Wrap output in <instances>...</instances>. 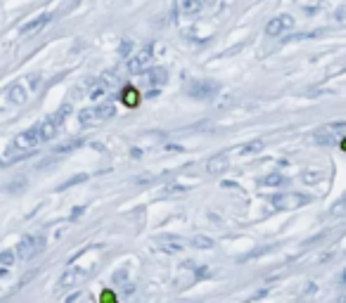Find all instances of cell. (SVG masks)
I'll return each mask as SVG.
<instances>
[{
    "label": "cell",
    "mask_w": 346,
    "mask_h": 303,
    "mask_svg": "<svg viewBox=\"0 0 346 303\" xmlns=\"http://www.w3.org/2000/svg\"><path fill=\"white\" fill-rule=\"evenodd\" d=\"M107 90H110V88H107V86H104V83L100 80V86H95V88L90 90V98L92 100H100L102 95H107Z\"/></svg>",
    "instance_id": "obj_21"
},
{
    "label": "cell",
    "mask_w": 346,
    "mask_h": 303,
    "mask_svg": "<svg viewBox=\"0 0 346 303\" xmlns=\"http://www.w3.org/2000/svg\"><path fill=\"white\" fill-rule=\"evenodd\" d=\"M40 83H43V78H40L38 74L28 76V86H31V90H38V88H40Z\"/></svg>",
    "instance_id": "obj_23"
},
{
    "label": "cell",
    "mask_w": 346,
    "mask_h": 303,
    "mask_svg": "<svg viewBox=\"0 0 346 303\" xmlns=\"http://www.w3.org/2000/svg\"><path fill=\"white\" fill-rule=\"evenodd\" d=\"M86 180V176H76V178H72L69 182H64L62 185V190H66V188H72V185H76V182H83Z\"/></svg>",
    "instance_id": "obj_24"
},
{
    "label": "cell",
    "mask_w": 346,
    "mask_h": 303,
    "mask_svg": "<svg viewBox=\"0 0 346 303\" xmlns=\"http://www.w3.org/2000/svg\"><path fill=\"white\" fill-rule=\"evenodd\" d=\"M156 244H159V249L166 251V254H178L182 249V242L178 237H173V234H162V237H156Z\"/></svg>",
    "instance_id": "obj_8"
},
{
    "label": "cell",
    "mask_w": 346,
    "mask_h": 303,
    "mask_svg": "<svg viewBox=\"0 0 346 303\" xmlns=\"http://www.w3.org/2000/svg\"><path fill=\"white\" fill-rule=\"evenodd\" d=\"M290 28H294V17L292 14H280V17H275L268 22V26H266V34L268 36H282L284 31H290Z\"/></svg>",
    "instance_id": "obj_5"
},
{
    "label": "cell",
    "mask_w": 346,
    "mask_h": 303,
    "mask_svg": "<svg viewBox=\"0 0 346 303\" xmlns=\"http://www.w3.org/2000/svg\"><path fill=\"white\" fill-rule=\"evenodd\" d=\"M261 150H264V140H254V142L246 144L242 152H244V154H256V152H261Z\"/></svg>",
    "instance_id": "obj_20"
},
{
    "label": "cell",
    "mask_w": 346,
    "mask_h": 303,
    "mask_svg": "<svg viewBox=\"0 0 346 303\" xmlns=\"http://www.w3.org/2000/svg\"><path fill=\"white\" fill-rule=\"evenodd\" d=\"M342 147H344V150H346V140H344V142H342Z\"/></svg>",
    "instance_id": "obj_27"
},
{
    "label": "cell",
    "mask_w": 346,
    "mask_h": 303,
    "mask_svg": "<svg viewBox=\"0 0 346 303\" xmlns=\"http://www.w3.org/2000/svg\"><path fill=\"white\" fill-rule=\"evenodd\" d=\"M81 144H83V140H72V142H66V144H62V147H57V152H60V154H66V152L76 150V147H81Z\"/></svg>",
    "instance_id": "obj_22"
},
{
    "label": "cell",
    "mask_w": 346,
    "mask_h": 303,
    "mask_svg": "<svg viewBox=\"0 0 346 303\" xmlns=\"http://www.w3.org/2000/svg\"><path fill=\"white\" fill-rule=\"evenodd\" d=\"M202 8H204V0H182L180 2V12L182 14H197V12H202Z\"/></svg>",
    "instance_id": "obj_14"
},
{
    "label": "cell",
    "mask_w": 346,
    "mask_h": 303,
    "mask_svg": "<svg viewBox=\"0 0 346 303\" xmlns=\"http://www.w3.org/2000/svg\"><path fill=\"white\" fill-rule=\"evenodd\" d=\"M264 182L268 185V188H280V185H284V178L280 176V173H270V176H268Z\"/></svg>",
    "instance_id": "obj_18"
},
{
    "label": "cell",
    "mask_w": 346,
    "mask_h": 303,
    "mask_svg": "<svg viewBox=\"0 0 346 303\" xmlns=\"http://www.w3.org/2000/svg\"><path fill=\"white\" fill-rule=\"evenodd\" d=\"M150 60H152V48L140 50V52H138L136 57H130V62H128V69H130V74H140L147 66V64H150Z\"/></svg>",
    "instance_id": "obj_7"
},
{
    "label": "cell",
    "mask_w": 346,
    "mask_h": 303,
    "mask_svg": "<svg viewBox=\"0 0 346 303\" xmlns=\"http://www.w3.org/2000/svg\"><path fill=\"white\" fill-rule=\"evenodd\" d=\"M81 280V270H76V268H72L69 272H64L62 275V280H60V286L62 289H69V286H74L76 282Z\"/></svg>",
    "instance_id": "obj_15"
},
{
    "label": "cell",
    "mask_w": 346,
    "mask_h": 303,
    "mask_svg": "<svg viewBox=\"0 0 346 303\" xmlns=\"http://www.w3.org/2000/svg\"><path fill=\"white\" fill-rule=\"evenodd\" d=\"M339 126H330V128H320V130H316L313 133V142H318V144H332V142H337V130Z\"/></svg>",
    "instance_id": "obj_10"
},
{
    "label": "cell",
    "mask_w": 346,
    "mask_h": 303,
    "mask_svg": "<svg viewBox=\"0 0 346 303\" xmlns=\"http://www.w3.org/2000/svg\"><path fill=\"white\" fill-rule=\"evenodd\" d=\"M192 244L197 246V249H211L214 246V242L209 237H204V234H197V237H192Z\"/></svg>",
    "instance_id": "obj_16"
},
{
    "label": "cell",
    "mask_w": 346,
    "mask_h": 303,
    "mask_svg": "<svg viewBox=\"0 0 346 303\" xmlns=\"http://www.w3.org/2000/svg\"><path fill=\"white\" fill-rule=\"evenodd\" d=\"M38 144H40V138H38V130L36 128H31V130H26V133H22L14 140V142L10 144V154H17V152H22V156L24 154H31V150H36Z\"/></svg>",
    "instance_id": "obj_3"
},
{
    "label": "cell",
    "mask_w": 346,
    "mask_h": 303,
    "mask_svg": "<svg viewBox=\"0 0 346 303\" xmlns=\"http://www.w3.org/2000/svg\"><path fill=\"white\" fill-rule=\"evenodd\" d=\"M114 114H116L114 104H100V107H92V109H83L78 114V121H81V126L88 128V126H98V124L110 121V118H114Z\"/></svg>",
    "instance_id": "obj_1"
},
{
    "label": "cell",
    "mask_w": 346,
    "mask_h": 303,
    "mask_svg": "<svg viewBox=\"0 0 346 303\" xmlns=\"http://www.w3.org/2000/svg\"><path fill=\"white\" fill-rule=\"evenodd\" d=\"M138 92L133 88H126V92H124V102H126L128 107H136L138 104V98H136Z\"/></svg>",
    "instance_id": "obj_19"
},
{
    "label": "cell",
    "mask_w": 346,
    "mask_h": 303,
    "mask_svg": "<svg viewBox=\"0 0 346 303\" xmlns=\"http://www.w3.org/2000/svg\"><path fill=\"white\" fill-rule=\"evenodd\" d=\"M50 19H52V14H40V17H36L34 22L24 24V26H22V36H34V34H38L43 26L50 24Z\"/></svg>",
    "instance_id": "obj_9"
},
{
    "label": "cell",
    "mask_w": 346,
    "mask_h": 303,
    "mask_svg": "<svg viewBox=\"0 0 346 303\" xmlns=\"http://www.w3.org/2000/svg\"><path fill=\"white\" fill-rule=\"evenodd\" d=\"M43 249H46V237H40V234H38V237H24V240L19 242L14 256H17L19 260H31Z\"/></svg>",
    "instance_id": "obj_2"
},
{
    "label": "cell",
    "mask_w": 346,
    "mask_h": 303,
    "mask_svg": "<svg viewBox=\"0 0 346 303\" xmlns=\"http://www.w3.org/2000/svg\"><path fill=\"white\" fill-rule=\"evenodd\" d=\"M308 196H301V194H280V196H273L270 204L278 206V208H296V206L306 204Z\"/></svg>",
    "instance_id": "obj_6"
},
{
    "label": "cell",
    "mask_w": 346,
    "mask_h": 303,
    "mask_svg": "<svg viewBox=\"0 0 346 303\" xmlns=\"http://www.w3.org/2000/svg\"><path fill=\"white\" fill-rule=\"evenodd\" d=\"M26 98H28V95H26V88H24L22 83H14V86L8 90V100L12 102V104H24V102H26Z\"/></svg>",
    "instance_id": "obj_12"
},
{
    "label": "cell",
    "mask_w": 346,
    "mask_h": 303,
    "mask_svg": "<svg viewBox=\"0 0 346 303\" xmlns=\"http://www.w3.org/2000/svg\"><path fill=\"white\" fill-rule=\"evenodd\" d=\"M128 50H130V40H126V43H124V48H121V54L126 57V54H128Z\"/></svg>",
    "instance_id": "obj_26"
},
{
    "label": "cell",
    "mask_w": 346,
    "mask_h": 303,
    "mask_svg": "<svg viewBox=\"0 0 346 303\" xmlns=\"http://www.w3.org/2000/svg\"><path fill=\"white\" fill-rule=\"evenodd\" d=\"M188 92L194 100H211L216 98V92H218V83H214V80H194Z\"/></svg>",
    "instance_id": "obj_4"
},
{
    "label": "cell",
    "mask_w": 346,
    "mask_h": 303,
    "mask_svg": "<svg viewBox=\"0 0 346 303\" xmlns=\"http://www.w3.org/2000/svg\"><path fill=\"white\" fill-rule=\"evenodd\" d=\"M14 260H17V256H14V251H0V266H14Z\"/></svg>",
    "instance_id": "obj_17"
},
{
    "label": "cell",
    "mask_w": 346,
    "mask_h": 303,
    "mask_svg": "<svg viewBox=\"0 0 346 303\" xmlns=\"http://www.w3.org/2000/svg\"><path fill=\"white\" fill-rule=\"evenodd\" d=\"M206 170H209L211 176H220V173H226V170H228V156H226V154L211 156L209 164H206Z\"/></svg>",
    "instance_id": "obj_11"
},
{
    "label": "cell",
    "mask_w": 346,
    "mask_h": 303,
    "mask_svg": "<svg viewBox=\"0 0 346 303\" xmlns=\"http://www.w3.org/2000/svg\"><path fill=\"white\" fill-rule=\"evenodd\" d=\"M316 180H320V173H313V176L306 173V176H304V182H316Z\"/></svg>",
    "instance_id": "obj_25"
},
{
    "label": "cell",
    "mask_w": 346,
    "mask_h": 303,
    "mask_svg": "<svg viewBox=\"0 0 346 303\" xmlns=\"http://www.w3.org/2000/svg\"><path fill=\"white\" fill-rule=\"evenodd\" d=\"M166 80H168L166 69H150V72H147V83H150V86H164Z\"/></svg>",
    "instance_id": "obj_13"
}]
</instances>
